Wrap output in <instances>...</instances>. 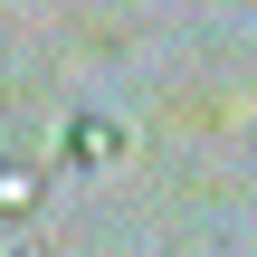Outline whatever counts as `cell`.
<instances>
[{"instance_id":"obj_1","label":"cell","mask_w":257,"mask_h":257,"mask_svg":"<svg viewBox=\"0 0 257 257\" xmlns=\"http://www.w3.org/2000/svg\"><path fill=\"white\" fill-rule=\"evenodd\" d=\"M114 153H124V124H114V114H76V124H67V162H86V172H105Z\"/></svg>"},{"instance_id":"obj_2","label":"cell","mask_w":257,"mask_h":257,"mask_svg":"<svg viewBox=\"0 0 257 257\" xmlns=\"http://www.w3.org/2000/svg\"><path fill=\"white\" fill-rule=\"evenodd\" d=\"M0 210H10V219L38 210V162H29V153H10V172H0Z\"/></svg>"},{"instance_id":"obj_3","label":"cell","mask_w":257,"mask_h":257,"mask_svg":"<svg viewBox=\"0 0 257 257\" xmlns=\"http://www.w3.org/2000/svg\"><path fill=\"white\" fill-rule=\"evenodd\" d=\"M10 257H48V248H29V238H19V248H10Z\"/></svg>"}]
</instances>
